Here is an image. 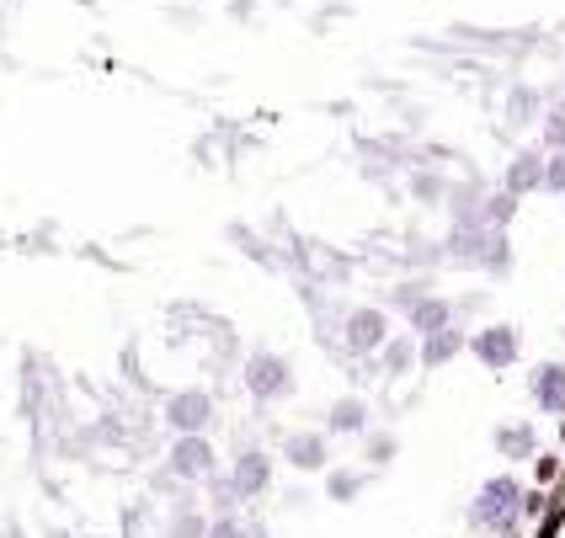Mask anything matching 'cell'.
<instances>
[{"label": "cell", "mask_w": 565, "mask_h": 538, "mask_svg": "<svg viewBox=\"0 0 565 538\" xmlns=\"http://www.w3.org/2000/svg\"><path fill=\"white\" fill-rule=\"evenodd\" d=\"M523 502H529V485L512 475V470H502V475H491V480L475 485L465 523L486 538H507V534L523 528Z\"/></svg>", "instance_id": "cell-1"}, {"label": "cell", "mask_w": 565, "mask_h": 538, "mask_svg": "<svg viewBox=\"0 0 565 538\" xmlns=\"http://www.w3.org/2000/svg\"><path fill=\"white\" fill-rule=\"evenodd\" d=\"M241 389L252 395L256 406H282L299 395V368L294 357H282L273 347H256L246 363H241Z\"/></svg>", "instance_id": "cell-2"}, {"label": "cell", "mask_w": 565, "mask_h": 538, "mask_svg": "<svg viewBox=\"0 0 565 538\" xmlns=\"http://www.w3.org/2000/svg\"><path fill=\"white\" fill-rule=\"evenodd\" d=\"M166 475L177 480V485H192V491H203V485H214L224 475V459L214 438H171L166 448Z\"/></svg>", "instance_id": "cell-3"}, {"label": "cell", "mask_w": 565, "mask_h": 538, "mask_svg": "<svg viewBox=\"0 0 565 538\" xmlns=\"http://www.w3.org/2000/svg\"><path fill=\"white\" fill-rule=\"evenodd\" d=\"M214 395L203 389V384H182V389H171L166 395V406H160V421H166V432L171 438H209V427H214Z\"/></svg>", "instance_id": "cell-4"}, {"label": "cell", "mask_w": 565, "mask_h": 538, "mask_svg": "<svg viewBox=\"0 0 565 538\" xmlns=\"http://www.w3.org/2000/svg\"><path fill=\"white\" fill-rule=\"evenodd\" d=\"M273 475H278V453L262 443L235 448V459H230V470H224L230 491L241 496V507H246V502H262V496L273 491Z\"/></svg>", "instance_id": "cell-5"}, {"label": "cell", "mask_w": 565, "mask_h": 538, "mask_svg": "<svg viewBox=\"0 0 565 538\" xmlns=\"http://www.w3.org/2000/svg\"><path fill=\"white\" fill-rule=\"evenodd\" d=\"M470 357L480 368H491V374H507L523 357V331L512 320H486L480 331H470Z\"/></svg>", "instance_id": "cell-6"}, {"label": "cell", "mask_w": 565, "mask_h": 538, "mask_svg": "<svg viewBox=\"0 0 565 538\" xmlns=\"http://www.w3.org/2000/svg\"><path fill=\"white\" fill-rule=\"evenodd\" d=\"M390 342H395V325H390V310H384V304H358V310H347L342 347L352 352V357H379Z\"/></svg>", "instance_id": "cell-7"}, {"label": "cell", "mask_w": 565, "mask_h": 538, "mask_svg": "<svg viewBox=\"0 0 565 538\" xmlns=\"http://www.w3.org/2000/svg\"><path fill=\"white\" fill-rule=\"evenodd\" d=\"M278 459L299 475H331V432L326 427H299L278 443Z\"/></svg>", "instance_id": "cell-8"}, {"label": "cell", "mask_w": 565, "mask_h": 538, "mask_svg": "<svg viewBox=\"0 0 565 538\" xmlns=\"http://www.w3.org/2000/svg\"><path fill=\"white\" fill-rule=\"evenodd\" d=\"M491 240H497V229H486V224H448V235H443V261L459 267V272H486Z\"/></svg>", "instance_id": "cell-9"}, {"label": "cell", "mask_w": 565, "mask_h": 538, "mask_svg": "<svg viewBox=\"0 0 565 538\" xmlns=\"http://www.w3.org/2000/svg\"><path fill=\"white\" fill-rule=\"evenodd\" d=\"M544 165H550V150H544V144H518L497 187L512 192V197L523 203L529 192H544Z\"/></svg>", "instance_id": "cell-10"}, {"label": "cell", "mask_w": 565, "mask_h": 538, "mask_svg": "<svg viewBox=\"0 0 565 538\" xmlns=\"http://www.w3.org/2000/svg\"><path fill=\"white\" fill-rule=\"evenodd\" d=\"M529 406L539 416L565 421V357H544V363L529 368Z\"/></svg>", "instance_id": "cell-11"}, {"label": "cell", "mask_w": 565, "mask_h": 538, "mask_svg": "<svg viewBox=\"0 0 565 538\" xmlns=\"http://www.w3.org/2000/svg\"><path fill=\"white\" fill-rule=\"evenodd\" d=\"M326 432H331V438H369V432H374L369 400H363V395H337V400L326 406Z\"/></svg>", "instance_id": "cell-12"}, {"label": "cell", "mask_w": 565, "mask_h": 538, "mask_svg": "<svg viewBox=\"0 0 565 538\" xmlns=\"http://www.w3.org/2000/svg\"><path fill=\"white\" fill-rule=\"evenodd\" d=\"M491 192L497 187H486L480 176H465V182H454L448 187V224H486V203H491Z\"/></svg>", "instance_id": "cell-13"}, {"label": "cell", "mask_w": 565, "mask_h": 538, "mask_svg": "<svg viewBox=\"0 0 565 538\" xmlns=\"http://www.w3.org/2000/svg\"><path fill=\"white\" fill-rule=\"evenodd\" d=\"M448 325H459V304L454 299H443V293H427L416 310H406V331L416 342H427V336H438Z\"/></svg>", "instance_id": "cell-14"}, {"label": "cell", "mask_w": 565, "mask_h": 538, "mask_svg": "<svg viewBox=\"0 0 565 538\" xmlns=\"http://www.w3.org/2000/svg\"><path fill=\"white\" fill-rule=\"evenodd\" d=\"M491 448H497V459H507V464H534L539 427H529V421H502V427L491 432Z\"/></svg>", "instance_id": "cell-15"}, {"label": "cell", "mask_w": 565, "mask_h": 538, "mask_svg": "<svg viewBox=\"0 0 565 538\" xmlns=\"http://www.w3.org/2000/svg\"><path fill=\"white\" fill-rule=\"evenodd\" d=\"M465 352H470V331H465V325H448V331H438V336L422 342V368L438 374V368H448V363L465 357Z\"/></svg>", "instance_id": "cell-16"}, {"label": "cell", "mask_w": 565, "mask_h": 538, "mask_svg": "<svg viewBox=\"0 0 565 538\" xmlns=\"http://www.w3.org/2000/svg\"><path fill=\"white\" fill-rule=\"evenodd\" d=\"M209 528H214V517H209V507L198 496H188V502H177L166 512V538H209Z\"/></svg>", "instance_id": "cell-17"}, {"label": "cell", "mask_w": 565, "mask_h": 538, "mask_svg": "<svg viewBox=\"0 0 565 538\" xmlns=\"http://www.w3.org/2000/svg\"><path fill=\"white\" fill-rule=\"evenodd\" d=\"M379 368H384V374H390V379H401V374H411V368H422V342H416V336H395V342H390V347L379 352Z\"/></svg>", "instance_id": "cell-18"}, {"label": "cell", "mask_w": 565, "mask_h": 538, "mask_svg": "<svg viewBox=\"0 0 565 538\" xmlns=\"http://www.w3.org/2000/svg\"><path fill=\"white\" fill-rule=\"evenodd\" d=\"M539 118H544V107H539L534 86H512V96H507V123L512 128H539Z\"/></svg>", "instance_id": "cell-19"}, {"label": "cell", "mask_w": 565, "mask_h": 538, "mask_svg": "<svg viewBox=\"0 0 565 538\" xmlns=\"http://www.w3.org/2000/svg\"><path fill=\"white\" fill-rule=\"evenodd\" d=\"M539 144L555 155V150H565V96H550L544 101V118H539Z\"/></svg>", "instance_id": "cell-20"}, {"label": "cell", "mask_w": 565, "mask_h": 538, "mask_svg": "<svg viewBox=\"0 0 565 538\" xmlns=\"http://www.w3.org/2000/svg\"><path fill=\"white\" fill-rule=\"evenodd\" d=\"M395 453H401V443H395V432H369V438H363V464H369V470H390V464H395Z\"/></svg>", "instance_id": "cell-21"}, {"label": "cell", "mask_w": 565, "mask_h": 538, "mask_svg": "<svg viewBox=\"0 0 565 538\" xmlns=\"http://www.w3.org/2000/svg\"><path fill=\"white\" fill-rule=\"evenodd\" d=\"M448 187H454V182H443L438 171H416V176H411V197H416V203H448Z\"/></svg>", "instance_id": "cell-22"}, {"label": "cell", "mask_w": 565, "mask_h": 538, "mask_svg": "<svg viewBox=\"0 0 565 538\" xmlns=\"http://www.w3.org/2000/svg\"><path fill=\"white\" fill-rule=\"evenodd\" d=\"M427 293H433V283H427V278H411V283H395V288H390V310H401V315H406V310H416V304H422Z\"/></svg>", "instance_id": "cell-23"}, {"label": "cell", "mask_w": 565, "mask_h": 538, "mask_svg": "<svg viewBox=\"0 0 565 538\" xmlns=\"http://www.w3.org/2000/svg\"><path fill=\"white\" fill-rule=\"evenodd\" d=\"M512 214H518V197L497 187V192H491V203H486V229H502V235H507Z\"/></svg>", "instance_id": "cell-24"}, {"label": "cell", "mask_w": 565, "mask_h": 538, "mask_svg": "<svg viewBox=\"0 0 565 538\" xmlns=\"http://www.w3.org/2000/svg\"><path fill=\"white\" fill-rule=\"evenodd\" d=\"M486 272H491V278H507V272H512V240H507L502 229H497V240H491V256H486Z\"/></svg>", "instance_id": "cell-25"}, {"label": "cell", "mask_w": 565, "mask_h": 538, "mask_svg": "<svg viewBox=\"0 0 565 538\" xmlns=\"http://www.w3.org/2000/svg\"><path fill=\"white\" fill-rule=\"evenodd\" d=\"M544 197H565V150H555L544 165Z\"/></svg>", "instance_id": "cell-26"}, {"label": "cell", "mask_w": 565, "mask_h": 538, "mask_svg": "<svg viewBox=\"0 0 565 538\" xmlns=\"http://www.w3.org/2000/svg\"><path fill=\"white\" fill-rule=\"evenodd\" d=\"M363 475H369V470H363ZM363 475H326L331 502H352V496H358V485H363Z\"/></svg>", "instance_id": "cell-27"}, {"label": "cell", "mask_w": 565, "mask_h": 538, "mask_svg": "<svg viewBox=\"0 0 565 538\" xmlns=\"http://www.w3.org/2000/svg\"><path fill=\"white\" fill-rule=\"evenodd\" d=\"M534 464H539V470H534V475H539V491H544V485H555V475H561V470H565V464H561V459H555V453H539Z\"/></svg>", "instance_id": "cell-28"}, {"label": "cell", "mask_w": 565, "mask_h": 538, "mask_svg": "<svg viewBox=\"0 0 565 538\" xmlns=\"http://www.w3.org/2000/svg\"><path fill=\"white\" fill-rule=\"evenodd\" d=\"M209 538H252V534H246V523H241V517H214Z\"/></svg>", "instance_id": "cell-29"}, {"label": "cell", "mask_w": 565, "mask_h": 538, "mask_svg": "<svg viewBox=\"0 0 565 538\" xmlns=\"http://www.w3.org/2000/svg\"><path fill=\"white\" fill-rule=\"evenodd\" d=\"M544 507H550V496H544V491H529V502H523V523H529V517H544Z\"/></svg>", "instance_id": "cell-30"}, {"label": "cell", "mask_w": 565, "mask_h": 538, "mask_svg": "<svg viewBox=\"0 0 565 538\" xmlns=\"http://www.w3.org/2000/svg\"><path fill=\"white\" fill-rule=\"evenodd\" d=\"M507 538H523V528H518V534H507Z\"/></svg>", "instance_id": "cell-31"}, {"label": "cell", "mask_w": 565, "mask_h": 538, "mask_svg": "<svg viewBox=\"0 0 565 538\" xmlns=\"http://www.w3.org/2000/svg\"><path fill=\"white\" fill-rule=\"evenodd\" d=\"M561 438H565V421H561Z\"/></svg>", "instance_id": "cell-32"}]
</instances>
